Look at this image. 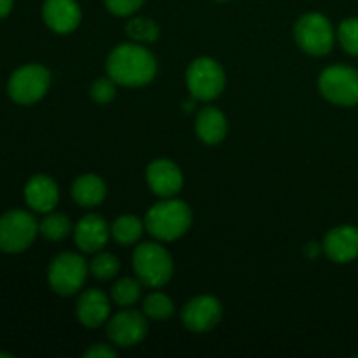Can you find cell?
Here are the masks:
<instances>
[{
	"label": "cell",
	"instance_id": "484cf974",
	"mask_svg": "<svg viewBox=\"0 0 358 358\" xmlns=\"http://www.w3.org/2000/svg\"><path fill=\"white\" fill-rule=\"evenodd\" d=\"M338 38L348 55L358 56V17H348L341 21L338 28Z\"/></svg>",
	"mask_w": 358,
	"mask_h": 358
},
{
	"label": "cell",
	"instance_id": "4316f807",
	"mask_svg": "<svg viewBox=\"0 0 358 358\" xmlns=\"http://www.w3.org/2000/svg\"><path fill=\"white\" fill-rule=\"evenodd\" d=\"M117 93V83L112 77H100L90 87V96L94 103H110Z\"/></svg>",
	"mask_w": 358,
	"mask_h": 358
},
{
	"label": "cell",
	"instance_id": "d4e9b609",
	"mask_svg": "<svg viewBox=\"0 0 358 358\" xmlns=\"http://www.w3.org/2000/svg\"><path fill=\"white\" fill-rule=\"evenodd\" d=\"M119 269H121V262L110 252H100L93 257V261L90 262V271L94 278L98 280H110L114 276L119 275Z\"/></svg>",
	"mask_w": 358,
	"mask_h": 358
},
{
	"label": "cell",
	"instance_id": "4fadbf2b",
	"mask_svg": "<svg viewBox=\"0 0 358 358\" xmlns=\"http://www.w3.org/2000/svg\"><path fill=\"white\" fill-rule=\"evenodd\" d=\"M110 226L101 215H86L76 224L73 229V240L79 250L86 254H96L103 250L105 245L108 243L110 238Z\"/></svg>",
	"mask_w": 358,
	"mask_h": 358
},
{
	"label": "cell",
	"instance_id": "cb8c5ba5",
	"mask_svg": "<svg viewBox=\"0 0 358 358\" xmlns=\"http://www.w3.org/2000/svg\"><path fill=\"white\" fill-rule=\"evenodd\" d=\"M159 27L156 21L149 20V17H133L126 23V34L131 41L140 42V44H150L159 38Z\"/></svg>",
	"mask_w": 358,
	"mask_h": 358
},
{
	"label": "cell",
	"instance_id": "83f0119b",
	"mask_svg": "<svg viewBox=\"0 0 358 358\" xmlns=\"http://www.w3.org/2000/svg\"><path fill=\"white\" fill-rule=\"evenodd\" d=\"M143 2L145 0H105V7L114 16H131L143 6Z\"/></svg>",
	"mask_w": 358,
	"mask_h": 358
},
{
	"label": "cell",
	"instance_id": "8992f818",
	"mask_svg": "<svg viewBox=\"0 0 358 358\" xmlns=\"http://www.w3.org/2000/svg\"><path fill=\"white\" fill-rule=\"evenodd\" d=\"M294 37L297 45L311 56L329 55L336 41L331 21L320 13H308L301 16L294 27Z\"/></svg>",
	"mask_w": 358,
	"mask_h": 358
},
{
	"label": "cell",
	"instance_id": "52a82bcc",
	"mask_svg": "<svg viewBox=\"0 0 358 358\" xmlns=\"http://www.w3.org/2000/svg\"><path fill=\"white\" fill-rule=\"evenodd\" d=\"M49 86H51V72L44 65L28 63L20 66L9 77L7 93L16 103L31 105L45 96Z\"/></svg>",
	"mask_w": 358,
	"mask_h": 358
},
{
	"label": "cell",
	"instance_id": "5b68a950",
	"mask_svg": "<svg viewBox=\"0 0 358 358\" xmlns=\"http://www.w3.org/2000/svg\"><path fill=\"white\" fill-rule=\"evenodd\" d=\"M90 273V266L86 264L79 254L63 252L56 255L48 269V282L52 292L58 296H73L83 289L84 282Z\"/></svg>",
	"mask_w": 358,
	"mask_h": 358
},
{
	"label": "cell",
	"instance_id": "f1b7e54d",
	"mask_svg": "<svg viewBox=\"0 0 358 358\" xmlns=\"http://www.w3.org/2000/svg\"><path fill=\"white\" fill-rule=\"evenodd\" d=\"M115 355H117V352H115L112 346L103 345V343L93 345L91 348L86 350V353H84L86 358H114Z\"/></svg>",
	"mask_w": 358,
	"mask_h": 358
},
{
	"label": "cell",
	"instance_id": "30bf717a",
	"mask_svg": "<svg viewBox=\"0 0 358 358\" xmlns=\"http://www.w3.org/2000/svg\"><path fill=\"white\" fill-rule=\"evenodd\" d=\"M149 318L145 313L124 308L117 315L108 318L107 322V336L115 346L121 348H131L145 339L149 332Z\"/></svg>",
	"mask_w": 358,
	"mask_h": 358
},
{
	"label": "cell",
	"instance_id": "ffe728a7",
	"mask_svg": "<svg viewBox=\"0 0 358 358\" xmlns=\"http://www.w3.org/2000/svg\"><path fill=\"white\" fill-rule=\"evenodd\" d=\"M143 227H145V222H142L136 215L126 213V215H119L112 222L110 234L119 245H133L142 238Z\"/></svg>",
	"mask_w": 358,
	"mask_h": 358
},
{
	"label": "cell",
	"instance_id": "ac0fdd59",
	"mask_svg": "<svg viewBox=\"0 0 358 358\" xmlns=\"http://www.w3.org/2000/svg\"><path fill=\"white\" fill-rule=\"evenodd\" d=\"M196 133L206 145H217L227 135V119L217 107H203L196 115Z\"/></svg>",
	"mask_w": 358,
	"mask_h": 358
},
{
	"label": "cell",
	"instance_id": "4dcf8cb0",
	"mask_svg": "<svg viewBox=\"0 0 358 358\" xmlns=\"http://www.w3.org/2000/svg\"><path fill=\"white\" fill-rule=\"evenodd\" d=\"M318 254H320V245H318V243H310V245H308V247H306V255H308V257L315 259Z\"/></svg>",
	"mask_w": 358,
	"mask_h": 358
},
{
	"label": "cell",
	"instance_id": "5bb4252c",
	"mask_svg": "<svg viewBox=\"0 0 358 358\" xmlns=\"http://www.w3.org/2000/svg\"><path fill=\"white\" fill-rule=\"evenodd\" d=\"M325 255L338 264L355 261L358 257V227L338 226L329 231L322 243Z\"/></svg>",
	"mask_w": 358,
	"mask_h": 358
},
{
	"label": "cell",
	"instance_id": "44dd1931",
	"mask_svg": "<svg viewBox=\"0 0 358 358\" xmlns=\"http://www.w3.org/2000/svg\"><path fill=\"white\" fill-rule=\"evenodd\" d=\"M38 233L51 241H62L72 233V222L63 213L49 212L38 224Z\"/></svg>",
	"mask_w": 358,
	"mask_h": 358
},
{
	"label": "cell",
	"instance_id": "ba28073f",
	"mask_svg": "<svg viewBox=\"0 0 358 358\" xmlns=\"http://www.w3.org/2000/svg\"><path fill=\"white\" fill-rule=\"evenodd\" d=\"M322 96L334 105L353 107L358 103V70L346 65H332L318 77Z\"/></svg>",
	"mask_w": 358,
	"mask_h": 358
},
{
	"label": "cell",
	"instance_id": "7a4b0ae2",
	"mask_svg": "<svg viewBox=\"0 0 358 358\" xmlns=\"http://www.w3.org/2000/svg\"><path fill=\"white\" fill-rule=\"evenodd\" d=\"M145 229L159 241H175L184 236L192 224L189 205L177 198H163L145 215Z\"/></svg>",
	"mask_w": 358,
	"mask_h": 358
},
{
	"label": "cell",
	"instance_id": "d6986e66",
	"mask_svg": "<svg viewBox=\"0 0 358 358\" xmlns=\"http://www.w3.org/2000/svg\"><path fill=\"white\" fill-rule=\"evenodd\" d=\"M72 198L79 206L93 208L105 201L107 185H105L103 178L94 173L79 175L72 184Z\"/></svg>",
	"mask_w": 358,
	"mask_h": 358
},
{
	"label": "cell",
	"instance_id": "7c38bea8",
	"mask_svg": "<svg viewBox=\"0 0 358 358\" xmlns=\"http://www.w3.org/2000/svg\"><path fill=\"white\" fill-rule=\"evenodd\" d=\"M149 189L159 198H175L184 187V173L171 159H154L145 171Z\"/></svg>",
	"mask_w": 358,
	"mask_h": 358
},
{
	"label": "cell",
	"instance_id": "f546056e",
	"mask_svg": "<svg viewBox=\"0 0 358 358\" xmlns=\"http://www.w3.org/2000/svg\"><path fill=\"white\" fill-rule=\"evenodd\" d=\"M13 6H14V0H0V20L6 17L7 14L13 10Z\"/></svg>",
	"mask_w": 358,
	"mask_h": 358
},
{
	"label": "cell",
	"instance_id": "6da1fadb",
	"mask_svg": "<svg viewBox=\"0 0 358 358\" xmlns=\"http://www.w3.org/2000/svg\"><path fill=\"white\" fill-rule=\"evenodd\" d=\"M107 73L119 86H147L157 73L156 56L140 42H124L108 55Z\"/></svg>",
	"mask_w": 358,
	"mask_h": 358
},
{
	"label": "cell",
	"instance_id": "2e32d148",
	"mask_svg": "<svg viewBox=\"0 0 358 358\" xmlns=\"http://www.w3.org/2000/svg\"><path fill=\"white\" fill-rule=\"evenodd\" d=\"M42 17L56 34H70L79 27L83 13L77 0H45Z\"/></svg>",
	"mask_w": 358,
	"mask_h": 358
},
{
	"label": "cell",
	"instance_id": "9c48e42d",
	"mask_svg": "<svg viewBox=\"0 0 358 358\" xmlns=\"http://www.w3.org/2000/svg\"><path fill=\"white\" fill-rule=\"evenodd\" d=\"M38 234V222L24 210H10L0 217V250L7 254L24 252Z\"/></svg>",
	"mask_w": 358,
	"mask_h": 358
},
{
	"label": "cell",
	"instance_id": "e0dca14e",
	"mask_svg": "<svg viewBox=\"0 0 358 358\" xmlns=\"http://www.w3.org/2000/svg\"><path fill=\"white\" fill-rule=\"evenodd\" d=\"M58 184L48 175H34L24 185V201L38 213H49L58 205Z\"/></svg>",
	"mask_w": 358,
	"mask_h": 358
},
{
	"label": "cell",
	"instance_id": "8fae6325",
	"mask_svg": "<svg viewBox=\"0 0 358 358\" xmlns=\"http://www.w3.org/2000/svg\"><path fill=\"white\" fill-rule=\"evenodd\" d=\"M182 322L185 327L196 334L212 331L222 320V304L215 296L192 297L182 308Z\"/></svg>",
	"mask_w": 358,
	"mask_h": 358
},
{
	"label": "cell",
	"instance_id": "603a6c76",
	"mask_svg": "<svg viewBox=\"0 0 358 358\" xmlns=\"http://www.w3.org/2000/svg\"><path fill=\"white\" fill-rule=\"evenodd\" d=\"M140 294H142V282L138 278L117 280L112 287V301L121 308H131L138 303Z\"/></svg>",
	"mask_w": 358,
	"mask_h": 358
},
{
	"label": "cell",
	"instance_id": "d6a6232c",
	"mask_svg": "<svg viewBox=\"0 0 358 358\" xmlns=\"http://www.w3.org/2000/svg\"><path fill=\"white\" fill-rule=\"evenodd\" d=\"M217 2H226V0H217Z\"/></svg>",
	"mask_w": 358,
	"mask_h": 358
},
{
	"label": "cell",
	"instance_id": "1f68e13d",
	"mask_svg": "<svg viewBox=\"0 0 358 358\" xmlns=\"http://www.w3.org/2000/svg\"><path fill=\"white\" fill-rule=\"evenodd\" d=\"M0 357H3V358H10L13 355H10V353H6V352H0Z\"/></svg>",
	"mask_w": 358,
	"mask_h": 358
},
{
	"label": "cell",
	"instance_id": "7402d4cb",
	"mask_svg": "<svg viewBox=\"0 0 358 358\" xmlns=\"http://www.w3.org/2000/svg\"><path fill=\"white\" fill-rule=\"evenodd\" d=\"M143 313L150 320H170L175 315V304L170 296L164 292H152L143 301Z\"/></svg>",
	"mask_w": 358,
	"mask_h": 358
},
{
	"label": "cell",
	"instance_id": "3957f363",
	"mask_svg": "<svg viewBox=\"0 0 358 358\" xmlns=\"http://www.w3.org/2000/svg\"><path fill=\"white\" fill-rule=\"evenodd\" d=\"M133 271L143 287L161 289L173 276V259L159 243H142L133 252Z\"/></svg>",
	"mask_w": 358,
	"mask_h": 358
},
{
	"label": "cell",
	"instance_id": "277c9868",
	"mask_svg": "<svg viewBox=\"0 0 358 358\" xmlns=\"http://www.w3.org/2000/svg\"><path fill=\"white\" fill-rule=\"evenodd\" d=\"M185 83L194 100L212 101L219 98L226 87V72L219 62L201 56L189 65Z\"/></svg>",
	"mask_w": 358,
	"mask_h": 358
},
{
	"label": "cell",
	"instance_id": "9a60e30c",
	"mask_svg": "<svg viewBox=\"0 0 358 358\" xmlns=\"http://www.w3.org/2000/svg\"><path fill=\"white\" fill-rule=\"evenodd\" d=\"M77 320L87 329H96L110 318V299L98 289H90L79 296L76 304Z\"/></svg>",
	"mask_w": 358,
	"mask_h": 358
}]
</instances>
